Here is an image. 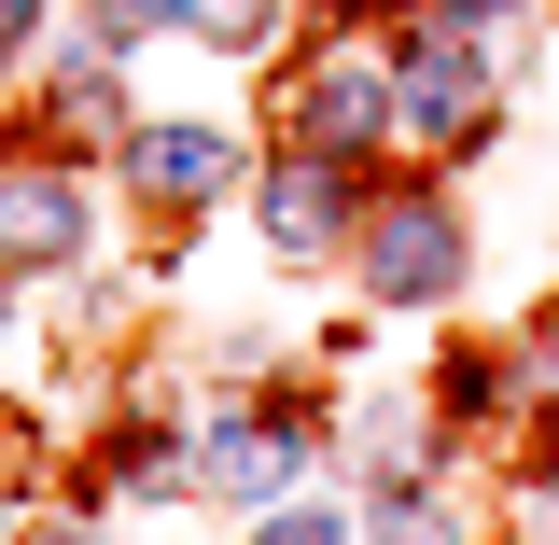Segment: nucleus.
I'll use <instances>...</instances> for the list:
<instances>
[{
	"label": "nucleus",
	"instance_id": "obj_1",
	"mask_svg": "<svg viewBox=\"0 0 559 545\" xmlns=\"http://www.w3.org/2000/svg\"><path fill=\"white\" fill-rule=\"evenodd\" d=\"M378 280L433 294V280H448V224H392V238H378Z\"/></svg>",
	"mask_w": 559,
	"mask_h": 545
},
{
	"label": "nucleus",
	"instance_id": "obj_2",
	"mask_svg": "<svg viewBox=\"0 0 559 545\" xmlns=\"http://www.w3.org/2000/svg\"><path fill=\"white\" fill-rule=\"evenodd\" d=\"M197 28H252V0H197Z\"/></svg>",
	"mask_w": 559,
	"mask_h": 545
}]
</instances>
